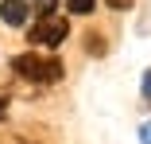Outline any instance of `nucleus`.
I'll return each instance as SVG.
<instances>
[{"instance_id": "f257e3e1", "label": "nucleus", "mask_w": 151, "mask_h": 144, "mask_svg": "<svg viewBox=\"0 0 151 144\" xmlns=\"http://www.w3.org/2000/svg\"><path fill=\"white\" fill-rule=\"evenodd\" d=\"M12 70L27 82H35V86H54V82H62V63L50 59V55H39V51H23L12 59Z\"/></svg>"}, {"instance_id": "f03ea898", "label": "nucleus", "mask_w": 151, "mask_h": 144, "mask_svg": "<svg viewBox=\"0 0 151 144\" xmlns=\"http://www.w3.org/2000/svg\"><path fill=\"white\" fill-rule=\"evenodd\" d=\"M70 35V23L62 20V16H39V23H31V27H27V43H31V47H58V43H62Z\"/></svg>"}, {"instance_id": "7ed1b4c3", "label": "nucleus", "mask_w": 151, "mask_h": 144, "mask_svg": "<svg viewBox=\"0 0 151 144\" xmlns=\"http://www.w3.org/2000/svg\"><path fill=\"white\" fill-rule=\"evenodd\" d=\"M27 16H31L27 0H0V20H4L8 27H23Z\"/></svg>"}, {"instance_id": "20e7f679", "label": "nucleus", "mask_w": 151, "mask_h": 144, "mask_svg": "<svg viewBox=\"0 0 151 144\" xmlns=\"http://www.w3.org/2000/svg\"><path fill=\"white\" fill-rule=\"evenodd\" d=\"M31 8H35V16H50V12H58V0H31Z\"/></svg>"}, {"instance_id": "39448f33", "label": "nucleus", "mask_w": 151, "mask_h": 144, "mask_svg": "<svg viewBox=\"0 0 151 144\" xmlns=\"http://www.w3.org/2000/svg\"><path fill=\"white\" fill-rule=\"evenodd\" d=\"M66 4H70V12H78V16H89L97 0H66Z\"/></svg>"}, {"instance_id": "423d86ee", "label": "nucleus", "mask_w": 151, "mask_h": 144, "mask_svg": "<svg viewBox=\"0 0 151 144\" xmlns=\"http://www.w3.org/2000/svg\"><path fill=\"white\" fill-rule=\"evenodd\" d=\"M105 4L116 8V12H128V8H132V0H105Z\"/></svg>"}, {"instance_id": "0eeeda50", "label": "nucleus", "mask_w": 151, "mask_h": 144, "mask_svg": "<svg viewBox=\"0 0 151 144\" xmlns=\"http://www.w3.org/2000/svg\"><path fill=\"white\" fill-rule=\"evenodd\" d=\"M139 140H143V144H151V121H147V125H139Z\"/></svg>"}, {"instance_id": "6e6552de", "label": "nucleus", "mask_w": 151, "mask_h": 144, "mask_svg": "<svg viewBox=\"0 0 151 144\" xmlns=\"http://www.w3.org/2000/svg\"><path fill=\"white\" fill-rule=\"evenodd\" d=\"M143 97H147V101H151V70H147V74H143Z\"/></svg>"}, {"instance_id": "1a4fd4ad", "label": "nucleus", "mask_w": 151, "mask_h": 144, "mask_svg": "<svg viewBox=\"0 0 151 144\" xmlns=\"http://www.w3.org/2000/svg\"><path fill=\"white\" fill-rule=\"evenodd\" d=\"M4 113H8V101H4V97H0V117H4Z\"/></svg>"}]
</instances>
